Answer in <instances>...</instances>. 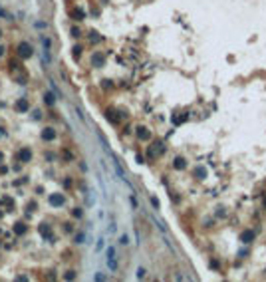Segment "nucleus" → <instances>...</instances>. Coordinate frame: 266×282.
I'll return each mask as SVG.
<instances>
[{
    "mask_svg": "<svg viewBox=\"0 0 266 282\" xmlns=\"http://www.w3.org/2000/svg\"><path fill=\"white\" fill-rule=\"evenodd\" d=\"M163 153H165V145H163L161 141H155L153 145L147 149V157L149 159H157L159 155H163Z\"/></svg>",
    "mask_w": 266,
    "mask_h": 282,
    "instance_id": "nucleus-1",
    "label": "nucleus"
},
{
    "mask_svg": "<svg viewBox=\"0 0 266 282\" xmlns=\"http://www.w3.org/2000/svg\"><path fill=\"white\" fill-rule=\"evenodd\" d=\"M32 46L28 44V42H22V44L18 46V56L22 58V60H28V58H32Z\"/></svg>",
    "mask_w": 266,
    "mask_h": 282,
    "instance_id": "nucleus-2",
    "label": "nucleus"
},
{
    "mask_svg": "<svg viewBox=\"0 0 266 282\" xmlns=\"http://www.w3.org/2000/svg\"><path fill=\"white\" fill-rule=\"evenodd\" d=\"M38 233H40L46 241H54V237H52V226H50L48 222H42V225L38 226Z\"/></svg>",
    "mask_w": 266,
    "mask_h": 282,
    "instance_id": "nucleus-3",
    "label": "nucleus"
},
{
    "mask_svg": "<svg viewBox=\"0 0 266 282\" xmlns=\"http://www.w3.org/2000/svg\"><path fill=\"white\" fill-rule=\"evenodd\" d=\"M111 159H113V169H115V173L117 177H119L121 181H125L127 183V177H125V171H123V167H121V163H119V159L115 157V155H111Z\"/></svg>",
    "mask_w": 266,
    "mask_h": 282,
    "instance_id": "nucleus-4",
    "label": "nucleus"
},
{
    "mask_svg": "<svg viewBox=\"0 0 266 282\" xmlns=\"http://www.w3.org/2000/svg\"><path fill=\"white\" fill-rule=\"evenodd\" d=\"M50 205H52V207H64V205H66V197L62 195V193H54V195L50 197Z\"/></svg>",
    "mask_w": 266,
    "mask_h": 282,
    "instance_id": "nucleus-5",
    "label": "nucleus"
},
{
    "mask_svg": "<svg viewBox=\"0 0 266 282\" xmlns=\"http://www.w3.org/2000/svg\"><path fill=\"white\" fill-rule=\"evenodd\" d=\"M254 237H256L254 230H244V233L240 234V242H242V245H248V242H250Z\"/></svg>",
    "mask_w": 266,
    "mask_h": 282,
    "instance_id": "nucleus-6",
    "label": "nucleus"
},
{
    "mask_svg": "<svg viewBox=\"0 0 266 282\" xmlns=\"http://www.w3.org/2000/svg\"><path fill=\"white\" fill-rule=\"evenodd\" d=\"M137 137L141 141H149V137H151L149 129H147V127H137Z\"/></svg>",
    "mask_w": 266,
    "mask_h": 282,
    "instance_id": "nucleus-7",
    "label": "nucleus"
},
{
    "mask_svg": "<svg viewBox=\"0 0 266 282\" xmlns=\"http://www.w3.org/2000/svg\"><path fill=\"white\" fill-rule=\"evenodd\" d=\"M54 137H56V131H54L52 127H46L44 131H42V139L44 141H52Z\"/></svg>",
    "mask_w": 266,
    "mask_h": 282,
    "instance_id": "nucleus-8",
    "label": "nucleus"
},
{
    "mask_svg": "<svg viewBox=\"0 0 266 282\" xmlns=\"http://www.w3.org/2000/svg\"><path fill=\"white\" fill-rule=\"evenodd\" d=\"M70 14H71V18H75V20H83V18H86V12H83L82 8H71Z\"/></svg>",
    "mask_w": 266,
    "mask_h": 282,
    "instance_id": "nucleus-9",
    "label": "nucleus"
},
{
    "mask_svg": "<svg viewBox=\"0 0 266 282\" xmlns=\"http://www.w3.org/2000/svg\"><path fill=\"white\" fill-rule=\"evenodd\" d=\"M103 56H101V54L98 52V54H94V56H91V66H95V68H99V66H103Z\"/></svg>",
    "mask_w": 266,
    "mask_h": 282,
    "instance_id": "nucleus-10",
    "label": "nucleus"
},
{
    "mask_svg": "<svg viewBox=\"0 0 266 282\" xmlns=\"http://www.w3.org/2000/svg\"><path fill=\"white\" fill-rule=\"evenodd\" d=\"M32 159V151L28 149V147H24L22 151H20V161H24V163H28Z\"/></svg>",
    "mask_w": 266,
    "mask_h": 282,
    "instance_id": "nucleus-11",
    "label": "nucleus"
},
{
    "mask_svg": "<svg viewBox=\"0 0 266 282\" xmlns=\"http://www.w3.org/2000/svg\"><path fill=\"white\" fill-rule=\"evenodd\" d=\"M173 167H175V169H177V171H183V169H185V167H187V161H185V159H183V157H177V159H175V161H173Z\"/></svg>",
    "mask_w": 266,
    "mask_h": 282,
    "instance_id": "nucleus-12",
    "label": "nucleus"
},
{
    "mask_svg": "<svg viewBox=\"0 0 266 282\" xmlns=\"http://www.w3.org/2000/svg\"><path fill=\"white\" fill-rule=\"evenodd\" d=\"M28 107H30V106H28V102H26V99H20V102H16V111H20V113H22V111H26Z\"/></svg>",
    "mask_w": 266,
    "mask_h": 282,
    "instance_id": "nucleus-13",
    "label": "nucleus"
},
{
    "mask_svg": "<svg viewBox=\"0 0 266 282\" xmlns=\"http://www.w3.org/2000/svg\"><path fill=\"white\" fill-rule=\"evenodd\" d=\"M94 203H95V191H87V201H86V205H87V207H94Z\"/></svg>",
    "mask_w": 266,
    "mask_h": 282,
    "instance_id": "nucleus-14",
    "label": "nucleus"
},
{
    "mask_svg": "<svg viewBox=\"0 0 266 282\" xmlns=\"http://www.w3.org/2000/svg\"><path fill=\"white\" fill-rule=\"evenodd\" d=\"M14 233H16V234H24V233H26V225H24V222H16Z\"/></svg>",
    "mask_w": 266,
    "mask_h": 282,
    "instance_id": "nucleus-15",
    "label": "nucleus"
},
{
    "mask_svg": "<svg viewBox=\"0 0 266 282\" xmlns=\"http://www.w3.org/2000/svg\"><path fill=\"white\" fill-rule=\"evenodd\" d=\"M44 102L48 103V106H54V102H56V98H54V91H48V94L44 95Z\"/></svg>",
    "mask_w": 266,
    "mask_h": 282,
    "instance_id": "nucleus-16",
    "label": "nucleus"
},
{
    "mask_svg": "<svg viewBox=\"0 0 266 282\" xmlns=\"http://www.w3.org/2000/svg\"><path fill=\"white\" fill-rule=\"evenodd\" d=\"M75 242H78V245L86 242V234H83V233H78V234H75Z\"/></svg>",
    "mask_w": 266,
    "mask_h": 282,
    "instance_id": "nucleus-17",
    "label": "nucleus"
},
{
    "mask_svg": "<svg viewBox=\"0 0 266 282\" xmlns=\"http://www.w3.org/2000/svg\"><path fill=\"white\" fill-rule=\"evenodd\" d=\"M195 175H197V179H205V175H206V171H205V169H201V167H199V169H197V171H195Z\"/></svg>",
    "mask_w": 266,
    "mask_h": 282,
    "instance_id": "nucleus-18",
    "label": "nucleus"
},
{
    "mask_svg": "<svg viewBox=\"0 0 266 282\" xmlns=\"http://www.w3.org/2000/svg\"><path fill=\"white\" fill-rule=\"evenodd\" d=\"M151 205H153L155 211H159V207H161V205H159V199H157V197H151Z\"/></svg>",
    "mask_w": 266,
    "mask_h": 282,
    "instance_id": "nucleus-19",
    "label": "nucleus"
},
{
    "mask_svg": "<svg viewBox=\"0 0 266 282\" xmlns=\"http://www.w3.org/2000/svg\"><path fill=\"white\" fill-rule=\"evenodd\" d=\"M109 258H115V248H113V246L107 248V260H109Z\"/></svg>",
    "mask_w": 266,
    "mask_h": 282,
    "instance_id": "nucleus-20",
    "label": "nucleus"
},
{
    "mask_svg": "<svg viewBox=\"0 0 266 282\" xmlns=\"http://www.w3.org/2000/svg\"><path fill=\"white\" fill-rule=\"evenodd\" d=\"M145 272H147L145 268H143V266H139V268H137V278H145Z\"/></svg>",
    "mask_w": 266,
    "mask_h": 282,
    "instance_id": "nucleus-21",
    "label": "nucleus"
},
{
    "mask_svg": "<svg viewBox=\"0 0 266 282\" xmlns=\"http://www.w3.org/2000/svg\"><path fill=\"white\" fill-rule=\"evenodd\" d=\"M79 54H82V46H74V56H75V60L79 58Z\"/></svg>",
    "mask_w": 266,
    "mask_h": 282,
    "instance_id": "nucleus-22",
    "label": "nucleus"
},
{
    "mask_svg": "<svg viewBox=\"0 0 266 282\" xmlns=\"http://www.w3.org/2000/svg\"><path fill=\"white\" fill-rule=\"evenodd\" d=\"M32 117H34V119H40V117H42V111H40V109H34V111H32Z\"/></svg>",
    "mask_w": 266,
    "mask_h": 282,
    "instance_id": "nucleus-23",
    "label": "nucleus"
},
{
    "mask_svg": "<svg viewBox=\"0 0 266 282\" xmlns=\"http://www.w3.org/2000/svg\"><path fill=\"white\" fill-rule=\"evenodd\" d=\"M64 278H66V280H74V278H75V274H74V272H71V270H67Z\"/></svg>",
    "mask_w": 266,
    "mask_h": 282,
    "instance_id": "nucleus-24",
    "label": "nucleus"
},
{
    "mask_svg": "<svg viewBox=\"0 0 266 282\" xmlns=\"http://www.w3.org/2000/svg\"><path fill=\"white\" fill-rule=\"evenodd\" d=\"M129 201H131V207H133V209H137V207H139V205H137V199H135L133 195H131V199H129Z\"/></svg>",
    "mask_w": 266,
    "mask_h": 282,
    "instance_id": "nucleus-25",
    "label": "nucleus"
},
{
    "mask_svg": "<svg viewBox=\"0 0 266 282\" xmlns=\"http://www.w3.org/2000/svg\"><path fill=\"white\" fill-rule=\"evenodd\" d=\"M71 157H74V155H71V153H70V151H64V159H66V161H70V159H71Z\"/></svg>",
    "mask_w": 266,
    "mask_h": 282,
    "instance_id": "nucleus-26",
    "label": "nucleus"
},
{
    "mask_svg": "<svg viewBox=\"0 0 266 282\" xmlns=\"http://www.w3.org/2000/svg\"><path fill=\"white\" fill-rule=\"evenodd\" d=\"M66 233H74V225H70V222H67V225H66Z\"/></svg>",
    "mask_w": 266,
    "mask_h": 282,
    "instance_id": "nucleus-27",
    "label": "nucleus"
},
{
    "mask_svg": "<svg viewBox=\"0 0 266 282\" xmlns=\"http://www.w3.org/2000/svg\"><path fill=\"white\" fill-rule=\"evenodd\" d=\"M105 278H107V276L101 274V272H99V274H95V280H105Z\"/></svg>",
    "mask_w": 266,
    "mask_h": 282,
    "instance_id": "nucleus-28",
    "label": "nucleus"
},
{
    "mask_svg": "<svg viewBox=\"0 0 266 282\" xmlns=\"http://www.w3.org/2000/svg\"><path fill=\"white\" fill-rule=\"evenodd\" d=\"M91 42H99V36H95V32H91Z\"/></svg>",
    "mask_w": 266,
    "mask_h": 282,
    "instance_id": "nucleus-29",
    "label": "nucleus"
},
{
    "mask_svg": "<svg viewBox=\"0 0 266 282\" xmlns=\"http://www.w3.org/2000/svg\"><path fill=\"white\" fill-rule=\"evenodd\" d=\"M238 256H240V258H244V256H246V248H242V250L238 252Z\"/></svg>",
    "mask_w": 266,
    "mask_h": 282,
    "instance_id": "nucleus-30",
    "label": "nucleus"
},
{
    "mask_svg": "<svg viewBox=\"0 0 266 282\" xmlns=\"http://www.w3.org/2000/svg\"><path fill=\"white\" fill-rule=\"evenodd\" d=\"M74 217L79 218V217H82V211H79V209H75V211H74Z\"/></svg>",
    "mask_w": 266,
    "mask_h": 282,
    "instance_id": "nucleus-31",
    "label": "nucleus"
},
{
    "mask_svg": "<svg viewBox=\"0 0 266 282\" xmlns=\"http://www.w3.org/2000/svg\"><path fill=\"white\" fill-rule=\"evenodd\" d=\"M2 54H4V48H2V46H0V56H2Z\"/></svg>",
    "mask_w": 266,
    "mask_h": 282,
    "instance_id": "nucleus-32",
    "label": "nucleus"
},
{
    "mask_svg": "<svg viewBox=\"0 0 266 282\" xmlns=\"http://www.w3.org/2000/svg\"><path fill=\"white\" fill-rule=\"evenodd\" d=\"M264 209H266V197H264Z\"/></svg>",
    "mask_w": 266,
    "mask_h": 282,
    "instance_id": "nucleus-33",
    "label": "nucleus"
},
{
    "mask_svg": "<svg viewBox=\"0 0 266 282\" xmlns=\"http://www.w3.org/2000/svg\"><path fill=\"white\" fill-rule=\"evenodd\" d=\"M0 217H2V213H0Z\"/></svg>",
    "mask_w": 266,
    "mask_h": 282,
    "instance_id": "nucleus-34",
    "label": "nucleus"
}]
</instances>
